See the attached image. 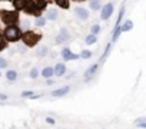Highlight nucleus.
Wrapping results in <instances>:
<instances>
[{
  "label": "nucleus",
  "mask_w": 146,
  "mask_h": 129,
  "mask_svg": "<svg viewBox=\"0 0 146 129\" xmlns=\"http://www.w3.org/2000/svg\"><path fill=\"white\" fill-rule=\"evenodd\" d=\"M19 52L20 53H25L26 52V46L25 45H19Z\"/></svg>",
  "instance_id": "nucleus-35"
},
{
  "label": "nucleus",
  "mask_w": 146,
  "mask_h": 129,
  "mask_svg": "<svg viewBox=\"0 0 146 129\" xmlns=\"http://www.w3.org/2000/svg\"><path fill=\"white\" fill-rule=\"evenodd\" d=\"M6 79H7L9 82H15V80L17 79V72L13 70V69H9V70L6 72Z\"/></svg>",
  "instance_id": "nucleus-16"
},
{
  "label": "nucleus",
  "mask_w": 146,
  "mask_h": 129,
  "mask_svg": "<svg viewBox=\"0 0 146 129\" xmlns=\"http://www.w3.org/2000/svg\"><path fill=\"white\" fill-rule=\"evenodd\" d=\"M32 96H35L33 90H23L22 92V98H25V99H32Z\"/></svg>",
  "instance_id": "nucleus-27"
},
{
  "label": "nucleus",
  "mask_w": 146,
  "mask_h": 129,
  "mask_svg": "<svg viewBox=\"0 0 146 129\" xmlns=\"http://www.w3.org/2000/svg\"><path fill=\"white\" fill-rule=\"evenodd\" d=\"M47 53H49V47H47V46H42V47H39L37 52H36V55H37L39 57H44V56H47Z\"/></svg>",
  "instance_id": "nucleus-22"
},
{
  "label": "nucleus",
  "mask_w": 146,
  "mask_h": 129,
  "mask_svg": "<svg viewBox=\"0 0 146 129\" xmlns=\"http://www.w3.org/2000/svg\"><path fill=\"white\" fill-rule=\"evenodd\" d=\"M96 42H98V36H95V35H88L86 39H85L86 45H95Z\"/></svg>",
  "instance_id": "nucleus-23"
},
{
  "label": "nucleus",
  "mask_w": 146,
  "mask_h": 129,
  "mask_svg": "<svg viewBox=\"0 0 146 129\" xmlns=\"http://www.w3.org/2000/svg\"><path fill=\"white\" fill-rule=\"evenodd\" d=\"M7 66H9V62H7L5 57L0 56V70H2V69H6Z\"/></svg>",
  "instance_id": "nucleus-30"
},
{
  "label": "nucleus",
  "mask_w": 146,
  "mask_h": 129,
  "mask_svg": "<svg viewBox=\"0 0 146 129\" xmlns=\"http://www.w3.org/2000/svg\"><path fill=\"white\" fill-rule=\"evenodd\" d=\"M100 30H102V27L99 26V25H93L92 27H90V35H98V33H100Z\"/></svg>",
  "instance_id": "nucleus-26"
},
{
  "label": "nucleus",
  "mask_w": 146,
  "mask_h": 129,
  "mask_svg": "<svg viewBox=\"0 0 146 129\" xmlns=\"http://www.w3.org/2000/svg\"><path fill=\"white\" fill-rule=\"evenodd\" d=\"M113 3H106V5H103L102 6V9H100V19L102 20H108L110 16H112V13H113Z\"/></svg>",
  "instance_id": "nucleus-4"
},
{
  "label": "nucleus",
  "mask_w": 146,
  "mask_h": 129,
  "mask_svg": "<svg viewBox=\"0 0 146 129\" xmlns=\"http://www.w3.org/2000/svg\"><path fill=\"white\" fill-rule=\"evenodd\" d=\"M110 47H112V43H108V45H106V47H105V50H103V55L100 56V60H99L100 63H103V62L106 60V57L109 56V52H110Z\"/></svg>",
  "instance_id": "nucleus-19"
},
{
  "label": "nucleus",
  "mask_w": 146,
  "mask_h": 129,
  "mask_svg": "<svg viewBox=\"0 0 146 129\" xmlns=\"http://www.w3.org/2000/svg\"><path fill=\"white\" fill-rule=\"evenodd\" d=\"M59 17V12L56 9H50L47 12V16H46V20H56Z\"/></svg>",
  "instance_id": "nucleus-17"
},
{
  "label": "nucleus",
  "mask_w": 146,
  "mask_h": 129,
  "mask_svg": "<svg viewBox=\"0 0 146 129\" xmlns=\"http://www.w3.org/2000/svg\"><path fill=\"white\" fill-rule=\"evenodd\" d=\"M46 123H47V125H54L56 120H54L52 116H47V118H46Z\"/></svg>",
  "instance_id": "nucleus-33"
},
{
  "label": "nucleus",
  "mask_w": 146,
  "mask_h": 129,
  "mask_svg": "<svg viewBox=\"0 0 146 129\" xmlns=\"http://www.w3.org/2000/svg\"><path fill=\"white\" fill-rule=\"evenodd\" d=\"M46 23H47L46 17H43V16H36V20H35V26H36V27H44Z\"/></svg>",
  "instance_id": "nucleus-15"
},
{
  "label": "nucleus",
  "mask_w": 146,
  "mask_h": 129,
  "mask_svg": "<svg viewBox=\"0 0 146 129\" xmlns=\"http://www.w3.org/2000/svg\"><path fill=\"white\" fill-rule=\"evenodd\" d=\"M133 29V22L132 20H126L122 26H120V33H125V32H130Z\"/></svg>",
  "instance_id": "nucleus-14"
},
{
  "label": "nucleus",
  "mask_w": 146,
  "mask_h": 129,
  "mask_svg": "<svg viewBox=\"0 0 146 129\" xmlns=\"http://www.w3.org/2000/svg\"><path fill=\"white\" fill-rule=\"evenodd\" d=\"M75 15H76V17L80 19V20H86V19H89V10L85 9V7H82V6H79V7L75 9Z\"/></svg>",
  "instance_id": "nucleus-8"
},
{
  "label": "nucleus",
  "mask_w": 146,
  "mask_h": 129,
  "mask_svg": "<svg viewBox=\"0 0 146 129\" xmlns=\"http://www.w3.org/2000/svg\"><path fill=\"white\" fill-rule=\"evenodd\" d=\"M33 3H35V7H36L37 12H42V10L46 9V6H47L46 0H33Z\"/></svg>",
  "instance_id": "nucleus-13"
},
{
  "label": "nucleus",
  "mask_w": 146,
  "mask_h": 129,
  "mask_svg": "<svg viewBox=\"0 0 146 129\" xmlns=\"http://www.w3.org/2000/svg\"><path fill=\"white\" fill-rule=\"evenodd\" d=\"M100 5H102V0H90V2H89V7L92 10H99Z\"/></svg>",
  "instance_id": "nucleus-21"
},
{
  "label": "nucleus",
  "mask_w": 146,
  "mask_h": 129,
  "mask_svg": "<svg viewBox=\"0 0 146 129\" xmlns=\"http://www.w3.org/2000/svg\"><path fill=\"white\" fill-rule=\"evenodd\" d=\"M22 42H23V45L26 46V47H33V46H36V43L40 40V35H37V33H35V32H30V30H26L25 33H22Z\"/></svg>",
  "instance_id": "nucleus-2"
},
{
  "label": "nucleus",
  "mask_w": 146,
  "mask_h": 129,
  "mask_svg": "<svg viewBox=\"0 0 146 129\" xmlns=\"http://www.w3.org/2000/svg\"><path fill=\"white\" fill-rule=\"evenodd\" d=\"M39 75H40V72H39L36 68H32V70L29 72V76H30V79H36Z\"/></svg>",
  "instance_id": "nucleus-29"
},
{
  "label": "nucleus",
  "mask_w": 146,
  "mask_h": 129,
  "mask_svg": "<svg viewBox=\"0 0 146 129\" xmlns=\"http://www.w3.org/2000/svg\"><path fill=\"white\" fill-rule=\"evenodd\" d=\"M62 57H63V60L64 62H70V60H76V59H79L80 56L79 55H76V53H72V50L69 49V47H64L63 50H62Z\"/></svg>",
  "instance_id": "nucleus-6"
},
{
  "label": "nucleus",
  "mask_w": 146,
  "mask_h": 129,
  "mask_svg": "<svg viewBox=\"0 0 146 129\" xmlns=\"http://www.w3.org/2000/svg\"><path fill=\"white\" fill-rule=\"evenodd\" d=\"M40 75H42L44 79H52V78H53V68H52V66L43 68L42 72H40Z\"/></svg>",
  "instance_id": "nucleus-12"
},
{
  "label": "nucleus",
  "mask_w": 146,
  "mask_h": 129,
  "mask_svg": "<svg viewBox=\"0 0 146 129\" xmlns=\"http://www.w3.org/2000/svg\"><path fill=\"white\" fill-rule=\"evenodd\" d=\"M98 69H99V64H98V63L92 64L90 68H88V69H86V72H85V79L88 80V79H90L92 76H95V75H96V72H98Z\"/></svg>",
  "instance_id": "nucleus-10"
},
{
  "label": "nucleus",
  "mask_w": 146,
  "mask_h": 129,
  "mask_svg": "<svg viewBox=\"0 0 146 129\" xmlns=\"http://www.w3.org/2000/svg\"><path fill=\"white\" fill-rule=\"evenodd\" d=\"M7 99H9V96L6 93H0V100H2V102H6Z\"/></svg>",
  "instance_id": "nucleus-34"
},
{
  "label": "nucleus",
  "mask_w": 146,
  "mask_h": 129,
  "mask_svg": "<svg viewBox=\"0 0 146 129\" xmlns=\"http://www.w3.org/2000/svg\"><path fill=\"white\" fill-rule=\"evenodd\" d=\"M22 36V32L20 29L13 25V26H6L5 32H3V37L6 39V42H17Z\"/></svg>",
  "instance_id": "nucleus-1"
},
{
  "label": "nucleus",
  "mask_w": 146,
  "mask_h": 129,
  "mask_svg": "<svg viewBox=\"0 0 146 129\" xmlns=\"http://www.w3.org/2000/svg\"><path fill=\"white\" fill-rule=\"evenodd\" d=\"M13 6L16 10H23L26 6V0H13Z\"/></svg>",
  "instance_id": "nucleus-18"
},
{
  "label": "nucleus",
  "mask_w": 146,
  "mask_h": 129,
  "mask_svg": "<svg viewBox=\"0 0 146 129\" xmlns=\"http://www.w3.org/2000/svg\"><path fill=\"white\" fill-rule=\"evenodd\" d=\"M73 2H76V3H80V2H85V0H73Z\"/></svg>",
  "instance_id": "nucleus-37"
},
{
  "label": "nucleus",
  "mask_w": 146,
  "mask_h": 129,
  "mask_svg": "<svg viewBox=\"0 0 146 129\" xmlns=\"http://www.w3.org/2000/svg\"><path fill=\"white\" fill-rule=\"evenodd\" d=\"M54 3L62 9H69V0H54Z\"/></svg>",
  "instance_id": "nucleus-25"
},
{
  "label": "nucleus",
  "mask_w": 146,
  "mask_h": 129,
  "mask_svg": "<svg viewBox=\"0 0 146 129\" xmlns=\"http://www.w3.org/2000/svg\"><path fill=\"white\" fill-rule=\"evenodd\" d=\"M69 39H70V32H69L66 27H62V29L59 30L57 36H56L54 43H56V45H62V43H64V42L69 40Z\"/></svg>",
  "instance_id": "nucleus-5"
},
{
  "label": "nucleus",
  "mask_w": 146,
  "mask_h": 129,
  "mask_svg": "<svg viewBox=\"0 0 146 129\" xmlns=\"http://www.w3.org/2000/svg\"><path fill=\"white\" fill-rule=\"evenodd\" d=\"M23 10H26V13H29V15H32V13L37 15V13H39V12L36 10V7H35L33 0H26V6H25V9H23Z\"/></svg>",
  "instance_id": "nucleus-11"
},
{
  "label": "nucleus",
  "mask_w": 146,
  "mask_h": 129,
  "mask_svg": "<svg viewBox=\"0 0 146 129\" xmlns=\"http://www.w3.org/2000/svg\"><path fill=\"white\" fill-rule=\"evenodd\" d=\"M69 92H70V86H62L59 89H54L52 92V96L53 98H62V96H66Z\"/></svg>",
  "instance_id": "nucleus-9"
},
{
  "label": "nucleus",
  "mask_w": 146,
  "mask_h": 129,
  "mask_svg": "<svg viewBox=\"0 0 146 129\" xmlns=\"http://www.w3.org/2000/svg\"><path fill=\"white\" fill-rule=\"evenodd\" d=\"M123 15H125V6L120 7V12H119V16H117V20H116V26H120V22H122Z\"/></svg>",
  "instance_id": "nucleus-28"
},
{
  "label": "nucleus",
  "mask_w": 146,
  "mask_h": 129,
  "mask_svg": "<svg viewBox=\"0 0 146 129\" xmlns=\"http://www.w3.org/2000/svg\"><path fill=\"white\" fill-rule=\"evenodd\" d=\"M82 59H90L92 57V52L90 50H82V53L79 55Z\"/></svg>",
  "instance_id": "nucleus-31"
},
{
  "label": "nucleus",
  "mask_w": 146,
  "mask_h": 129,
  "mask_svg": "<svg viewBox=\"0 0 146 129\" xmlns=\"http://www.w3.org/2000/svg\"><path fill=\"white\" fill-rule=\"evenodd\" d=\"M0 78H2V72H0Z\"/></svg>",
  "instance_id": "nucleus-38"
},
{
  "label": "nucleus",
  "mask_w": 146,
  "mask_h": 129,
  "mask_svg": "<svg viewBox=\"0 0 146 129\" xmlns=\"http://www.w3.org/2000/svg\"><path fill=\"white\" fill-rule=\"evenodd\" d=\"M64 73H66V64L62 63V62L56 63L54 68H53V76L62 78V76H64Z\"/></svg>",
  "instance_id": "nucleus-7"
},
{
  "label": "nucleus",
  "mask_w": 146,
  "mask_h": 129,
  "mask_svg": "<svg viewBox=\"0 0 146 129\" xmlns=\"http://www.w3.org/2000/svg\"><path fill=\"white\" fill-rule=\"evenodd\" d=\"M46 85H47V86H52V85H54L53 79H46Z\"/></svg>",
  "instance_id": "nucleus-36"
},
{
  "label": "nucleus",
  "mask_w": 146,
  "mask_h": 129,
  "mask_svg": "<svg viewBox=\"0 0 146 129\" xmlns=\"http://www.w3.org/2000/svg\"><path fill=\"white\" fill-rule=\"evenodd\" d=\"M6 39L3 37V35H0V52H2V50H5L6 49Z\"/></svg>",
  "instance_id": "nucleus-32"
},
{
  "label": "nucleus",
  "mask_w": 146,
  "mask_h": 129,
  "mask_svg": "<svg viewBox=\"0 0 146 129\" xmlns=\"http://www.w3.org/2000/svg\"><path fill=\"white\" fill-rule=\"evenodd\" d=\"M135 126H137V128H142V129H146V118H145V116H142V118H137V119L135 120Z\"/></svg>",
  "instance_id": "nucleus-20"
},
{
  "label": "nucleus",
  "mask_w": 146,
  "mask_h": 129,
  "mask_svg": "<svg viewBox=\"0 0 146 129\" xmlns=\"http://www.w3.org/2000/svg\"><path fill=\"white\" fill-rule=\"evenodd\" d=\"M29 27H30V22L27 20V19H23V20H20V32L22 30H29Z\"/></svg>",
  "instance_id": "nucleus-24"
},
{
  "label": "nucleus",
  "mask_w": 146,
  "mask_h": 129,
  "mask_svg": "<svg viewBox=\"0 0 146 129\" xmlns=\"http://www.w3.org/2000/svg\"><path fill=\"white\" fill-rule=\"evenodd\" d=\"M2 19L3 22L6 23V26H13L19 22V16H17V12H2Z\"/></svg>",
  "instance_id": "nucleus-3"
}]
</instances>
